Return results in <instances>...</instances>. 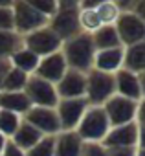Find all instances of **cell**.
I'll use <instances>...</instances> for the list:
<instances>
[{
    "label": "cell",
    "instance_id": "1",
    "mask_svg": "<svg viewBox=\"0 0 145 156\" xmlns=\"http://www.w3.org/2000/svg\"><path fill=\"white\" fill-rule=\"evenodd\" d=\"M61 53L66 61V66L70 70H76L81 73H88L94 64L96 48L92 42V37L88 33H79L74 39L62 42Z\"/></svg>",
    "mask_w": 145,
    "mask_h": 156
},
{
    "label": "cell",
    "instance_id": "2",
    "mask_svg": "<svg viewBox=\"0 0 145 156\" xmlns=\"http://www.w3.org/2000/svg\"><path fill=\"white\" fill-rule=\"evenodd\" d=\"M48 28L62 42L83 33L79 26V2L77 0H61V2H57V9L48 20Z\"/></svg>",
    "mask_w": 145,
    "mask_h": 156
},
{
    "label": "cell",
    "instance_id": "3",
    "mask_svg": "<svg viewBox=\"0 0 145 156\" xmlns=\"http://www.w3.org/2000/svg\"><path fill=\"white\" fill-rule=\"evenodd\" d=\"M103 110L107 114V119H108L110 127H118V125H125V123H132V121H143L141 119L143 101L136 103V101L121 98L118 94H114L103 105Z\"/></svg>",
    "mask_w": 145,
    "mask_h": 156
},
{
    "label": "cell",
    "instance_id": "4",
    "mask_svg": "<svg viewBox=\"0 0 145 156\" xmlns=\"http://www.w3.org/2000/svg\"><path fill=\"white\" fill-rule=\"evenodd\" d=\"M108 130L110 123L107 119L103 107H88L76 129V132L85 143H101Z\"/></svg>",
    "mask_w": 145,
    "mask_h": 156
},
{
    "label": "cell",
    "instance_id": "5",
    "mask_svg": "<svg viewBox=\"0 0 145 156\" xmlns=\"http://www.w3.org/2000/svg\"><path fill=\"white\" fill-rule=\"evenodd\" d=\"M114 94H116V83L112 73H103L94 68L87 73L85 99L90 107H103Z\"/></svg>",
    "mask_w": 145,
    "mask_h": 156
},
{
    "label": "cell",
    "instance_id": "6",
    "mask_svg": "<svg viewBox=\"0 0 145 156\" xmlns=\"http://www.w3.org/2000/svg\"><path fill=\"white\" fill-rule=\"evenodd\" d=\"M141 134H143V121H132V123L110 127V130L103 138L101 145L107 147V149H136V147H143Z\"/></svg>",
    "mask_w": 145,
    "mask_h": 156
},
{
    "label": "cell",
    "instance_id": "7",
    "mask_svg": "<svg viewBox=\"0 0 145 156\" xmlns=\"http://www.w3.org/2000/svg\"><path fill=\"white\" fill-rule=\"evenodd\" d=\"M48 26V19L33 9L28 0H15L13 2V31L20 37L33 33L41 28Z\"/></svg>",
    "mask_w": 145,
    "mask_h": 156
},
{
    "label": "cell",
    "instance_id": "8",
    "mask_svg": "<svg viewBox=\"0 0 145 156\" xmlns=\"http://www.w3.org/2000/svg\"><path fill=\"white\" fill-rule=\"evenodd\" d=\"M24 94H26L28 101L31 103V107L55 108V105L59 101L55 85L41 79L37 75H30V79H28V83L24 87Z\"/></svg>",
    "mask_w": 145,
    "mask_h": 156
},
{
    "label": "cell",
    "instance_id": "9",
    "mask_svg": "<svg viewBox=\"0 0 145 156\" xmlns=\"http://www.w3.org/2000/svg\"><path fill=\"white\" fill-rule=\"evenodd\" d=\"M114 28L123 48L145 42V20L138 19L134 13H119Z\"/></svg>",
    "mask_w": 145,
    "mask_h": 156
},
{
    "label": "cell",
    "instance_id": "10",
    "mask_svg": "<svg viewBox=\"0 0 145 156\" xmlns=\"http://www.w3.org/2000/svg\"><path fill=\"white\" fill-rule=\"evenodd\" d=\"M22 44H24V48H28L30 51H33L37 57L42 59L46 55H51V53L59 51L61 46H62V41L48 26H44V28H41V30H37L33 33L24 35Z\"/></svg>",
    "mask_w": 145,
    "mask_h": 156
},
{
    "label": "cell",
    "instance_id": "11",
    "mask_svg": "<svg viewBox=\"0 0 145 156\" xmlns=\"http://www.w3.org/2000/svg\"><path fill=\"white\" fill-rule=\"evenodd\" d=\"M88 107L90 105L87 103L85 98L59 99L55 105V112H57V118L61 123V130H76Z\"/></svg>",
    "mask_w": 145,
    "mask_h": 156
},
{
    "label": "cell",
    "instance_id": "12",
    "mask_svg": "<svg viewBox=\"0 0 145 156\" xmlns=\"http://www.w3.org/2000/svg\"><path fill=\"white\" fill-rule=\"evenodd\" d=\"M143 75L145 73H132L129 70L119 68L114 73V83H116V94L127 99H132L136 103L143 101Z\"/></svg>",
    "mask_w": 145,
    "mask_h": 156
},
{
    "label": "cell",
    "instance_id": "13",
    "mask_svg": "<svg viewBox=\"0 0 145 156\" xmlns=\"http://www.w3.org/2000/svg\"><path fill=\"white\" fill-rule=\"evenodd\" d=\"M24 121L33 125L42 136H57L61 132V123L57 118L55 108H46V107H31L24 116Z\"/></svg>",
    "mask_w": 145,
    "mask_h": 156
},
{
    "label": "cell",
    "instance_id": "14",
    "mask_svg": "<svg viewBox=\"0 0 145 156\" xmlns=\"http://www.w3.org/2000/svg\"><path fill=\"white\" fill-rule=\"evenodd\" d=\"M85 88H87V73L70 70V68L66 70V73L59 79V83L55 85L59 99L85 98Z\"/></svg>",
    "mask_w": 145,
    "mask_h": 156
},
{
    "label": "cell",
    "instance_id": "15",
    "mask_svg": "<svg viewBox=\"0 0 145 156\" xmlns=\"http://www.w3.org/2000/svg\"><path fill=\"white\" fill-rule=\"evenodd\" d=\"M66 70H68L66 61H64V57H62V53H61V50H59V51H55V53H51V55L42 57V59L39 61L37 70H35L33 75L41 77V79H44V81H48V83H51V85H57L59 79L66 73Z\"/></svg>",
    "mask_w": 145,
    "mask_h": 156
},
{
    "label": "cell",
    "instance_id": "16",
    "mask_svg": "<svg viewBox=\"0 0 145 156\" xmlns=\"http://www.w3.org/2000/svg\"><path fill=\"white\" fill-rule=\"evenodd\" d=\"M83 143L76 130H61L53 136V156H81Z\"/></svg>",
    "mask_w": 145,
    "mask_h": 156
},
{
    "label": "cell",
    "instance_id": "17",
    "mask_svg": "<svg viewBox=\"0 0 145 156\" xmlns=\"http://www.w3.org/2000/svg\"><path fill=\"white\" fill-rule=\"evenodd\" d=\"M123 62V48H110V50H99L94 55V64L92 68L103 73H116L121 68Z\"/></svg>",
    "mask_w": 145,
    "mask_h": 156
},
{
    "label": "cell",
    "instance_id": "18",
    "mask_svg": "<svg viewBox=\"0 0 145 156\" xmlns=\"http://www.w3.org/2000/svg\"><path fill=\"white\" fill-rule=\"evenodd\" d=\"M121 68L132 73H145V42L123 48Z\"/></svg>",
    "mask_w": 145,
    "mask_h": 156
},
{
    "label": "cell",
    "instance_id": "19",
    "mask_svg": "<svg viewBox=\"0 0 145 156\" xmlns=\"http://www.w3.org/2000/svg\"><path fill=\"white\" fill-rule=\"evenodd\" d=\"M42 138H44V136H42V134L33 127V125H30L28 121H24V119H22V123L19 125L17 132L13 134V138H11L9 141H11L15 147H19L20 151H24V152H26V151H30L33 145H37Z\"/></svg>",
    "mask_w": 145,
    "mask_h": 156
},
{
    "label": "cell",
    "instance_id": "20",
    "mask_svg": "<svg viewBox=\"0 0 145 156\" xmlns=\"http://www.w3.org/2000/svg\"><path fill=\"white\" fill-rule=\"evenodd\" d=\"M31 108L24 92H0V110H8L17 116H24Z\"/></svg>",
    "mask_w": 145,
    "mask_h": 156
},
{
    "label": "cell",
    "instance_id": "21",
    "mask_svg": "<svg viewBox=\"0 0 145 156\" xmlns=\"http://www.w3.org/2000/svg\"><path fill=\"white\" fill-rule=\"evenodd\" d=\"M39 61H41V57H37L33 51H30V50L24 48V46H22L20 50H17V51L9 57V64H11L13 68L20 70V72L28 73V75H33V73H35Z\"/></svg>",
    "mask_w": 145,
    "mask_h": 156
},
{
    "label": "cell",
    "instance_id": "22",
    "mask_svg": "<svg viewBox=\"0 0 145 156\" xmlns=\"http://www.w3.org/2000/svg\"><path fill=\"white\" fill-rule=\"evenodd\" d=\"M90 37H92V42H94L96 51H99V50H110V48H119L121 46L119 44V37H118L114 26H101Z\"/></svg>",
    "mask_w": 145,
    "mask_h": 156
},
{
    "label": "cell",
    "instance_id": "23",
    "mask_svg": "<svg viewBox=\"0 0 145 156\" xmlns=\"http://www.w3.org/2000/svg\"><path fill=\"white\" fill-rule=\"evenodd\" d=\"M22 46V37L19 33L0 30V61H9V57Z\"/></svg>",
    "mask_w": 145,
    "mask_h": 156
},
{
    "label": "cell",
    "instance_id": "24",
    "mask_svg": "<svg viewBox=\"0 0 145 156\" xmlns=\"http://www.w3.org/2000/svg\"><path fill=\"white\" fill-rule=\"evenodd\" d=\"M30 79V75L13 68L9 64V70L6 72V77L2 81V90L0 92H24V87Z\"/></svg>",
    "mask_w": 145,
    "mask_h": 156
},
{
    "label": "cell",
    "instance_id": "25",
    "mask_svg": "<svg viewBox=\"0 0 145 156\" xmlns=\"http://www.w3.org/2000/svg\"><path fill=\"white\" fill-rule=\"evenodd\" d=\"M20 123H22L20 116H17L13 112H8V110H0V134L4 138L11 140Z\"/></svg>",
    "mask_w": 145,
    "mask_h": 156
},
{
    "label": "cell",
    "instance_id": "26",
    "mask_svg": "<svg viewBox=\"0 0 145 156\" xmlns=\"http://www.w3.org/2000/svg\"><path fill=\"white\" fill-rule=\"evenodd\" d=\"M96 13L99 17L101 26H114L118 17H119V11H118V8L112 0H103V2H99V6L96 8Z\"/></svg>",
    "mask_w": 145,
    "mask_h": 156
},
{
    "label": "cell",
    "instance_id": "27",
    "mask_svg": "<svg viewBox=\"0 0 145 156\" xmlns=\"http://www.w3.org/2000/svg\"><path fill=\"white\" fill-rule=\"evenodd\" d=\"M79 26H81V31L88 35L97 31L101 28V22L96 9H79Z\"/></svg>",
    "mask_w": 145,
    "mask_h": 156
},
{
    "label": "cell",
    "instance_id": "28",
    "mask_svg": "<svg viewBox=\"0 0 145 156\" xmlns=\"http://www.w3.org/2000/svg\"><path fill=\"white\" fill-rule=\"evenodd\" d=\"M0 30L13 31V2L0 0Z\"/></svg>",
    "mask_w": 145,
    "mask_h": 156
},
{
    "label": "cell",
    "instance_id": "29",
    "mask_svg": "<svg viewBox=\"0 0 145 156\" xmlns=\"http://www.w3.org/2000/svg\"><path fill=\"white\" fill-rule=\"evenodd\" d=\"M26 156H53V136H44L37 145L26 151Z\"/></svg>",
    "mask_w": 145,
    "mask_h": 156
},
{
    "label": "cell",
    "instance_id": "30",
    "mask_svg": "<svg viewBox=\"0 0 145 156\" xmlns=\"http://www.w3.org/2000/svg\"><path fill=\"white\" fill-rule=\"evenodd\" d=\"M28 4L33 8V9H37L41 15H44L48 20H50V17L55 13V9H57V2L55 0H28Z\"/></svg>",
    "mask_w": 145,
    "mask_h": 156
},
{
    "label": "cell",
    "instance_id": "31",
    "mask_svg": "<svg viewBox=\"0 0 145 156\" xmlns=\"http://www.w3.org/2000/svg\"><path fill=\"white\" fill-rule=\"evenodd\" d=\"M81 156H108V154L101 143H83Z\"/></svg>",
    "mask_w": 145,
    "mask_h": 156
},
{
    "label": "cell",
    "instance_id": "32",
    "mask_svg": "<svg viewBox=\"0 0 145 156\" xmlns=\"http://www.w3.org/2000/svg\"><path fill=\"white\" fill-rule=\"evenodd\" d=\"M136 151L138 147L136 149H107V154L108 156H136Z\"/></svg>",
    "mask_w": 145,
    "mask_h": 156
},
{
    "label": "cell",
    "instance_id": "33",
    "mask_svg": "<svg viewBox=\"0 0 145 156\" xmlns=\"http://www.w3.org/2000/svg\"><path fill=\"white\" fill-rule=\"evenodd\" d=\"M2 156H26V152H24V151H20L19 147H15V145L8 140V145H6V149H4V152H2Z\"/></svg>",
    "mask_w": 145,
    "mask_h": 156
},
{
    "label": "cell",
    "instance_id": "34",
    "mask_svg": "<svg viewBox=\"0 0 145 156\" xmlns=\"http://www.w3.org/2000/svg\"><path fill=\"white\" fill-rule=\"evenodd\" d=\"M8 70H9V61H0V90H2V81Z\"/></svg>",
    "mask_w": 145,
    "mask_h": 156
},
{
    "label": "cell",
    "instance_id": "35",
    "mask_svg": "<svg viewBox=\"0 0 145 156\" xmlns=\"http://www.w3.org/2000/svg\"><path fill=\"white\" fill-rule=\"evenodd\" d=\"M6 145H8V138H4L2 134H0V156H2V152H4V149H6Z\"/></svg>",
    "mask_w": 145,
    "mask_h": 156
},
{
    "label": "cell",
    "instance_id": "36",
    "mask_svg": "<svg viewBox=\"0 0 145 156\" xmlns=\"http://www.w3.org/2000/svg\"><path fill=\"white\" fill-rule=\"evenodd\" d=\"M136 156H143V147H138V151H136Z\"/></svg>",
    "mask_w": 145,
    "mask_h": 156
}]
</instances>
